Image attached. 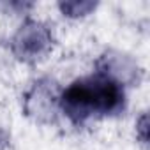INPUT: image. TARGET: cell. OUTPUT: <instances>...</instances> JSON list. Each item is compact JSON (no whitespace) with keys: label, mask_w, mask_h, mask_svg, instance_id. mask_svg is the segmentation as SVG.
Returning <instances> with one entry per match:
<instances>
[{"label":"cell","mask_w":150,"mask_h":150,"mask_svg":"<svg viewBox=\"0 0 150 150\" xmlns=\"http://www.w3.org/2000/svg\"><path fill=\"white\" fill-rule=\"evenodd\" d=\"M125 103V87L96 71L90 76L74 80L60 92L58 110L74 125H81L90 118L115 117L122 113Z\"/></svg>","instance_id":"cell-1"},{"label":"cell","mask_w":150,"mask_h":150,"mask_svg":"<svg viewBox=\"0 0 150 150\" xmlns=\"http://www.w3.org/2000/svg\"><path fill=\"white\" fill-rule=\"evenodd\" d=\"M55 46V35L46 21L27 18L11 39L13 55L25 64H37L44 60Z\"/></svg>","instance_id":"cell-2"},{"label":"cell","mask_w":150,"mask_h":150,"mask_svg":"<svg viewBox=\"0 0 150 150\" xmlns=\"http://www.w3.org/2000/svg\"><path fill=\"white\" fill-rule=\"evenodd\" d=\"M60 92L57 83L50 78H42L34 83V87L25 96V111L37 122H51L58 110Z\"/></svg>","instance_id":"cell-3"},{"label":"cell","mask_w":150,"mask_h":150,"mask_svg":"<svg viewBox=\"0 0 150 150\" xmlns=\"http://www.w3.org/2000/svg\"><path fill=\"white\" fill-rule=\"evenodd\" d=\"M97 71L106 74V76H110V78H113V80H117L124 87H125V83H132L134 80L138 83V80H139L138 78V74H139L138 64L131 57H127L124 53H118V51L117 53L110 51L104 57H101Z\"/></svg>","instance_id":"cell-4"},{"label":"cell","mask_w":150,"mask_h":150,"mask_svg":"<svg viewBox=\"0 0 150 150\" xmlns=\"http://www.w3.org/2000/svg\"><path fill=\"white\" fill-rule=\"evenodd\" d=\"M97 7V2L92 0H67V2H58V9L67 18H83L90 14Z\"/></svg>","instance_id":"cell-5"},{"label":"cell","mask_w":150,"mask_h":150,"mask_svg":"<svg viewBox=\"0 0 150 150\" xmlns=\"http://www.w3.org/2000/svg\"><path fill=\"white\" fill-rule=\"evenodd\" d=\"M146 132H148V117L146 113H141V117L136 122V134L141 143H146Z\"/></svg>","instance_id":"cell-6"},{"label":"cell","mask_w":150,"mask_h":150,"mask_svg":"<svg viewBox=\"0 0 150 150\" xmlns=\"http://www.w3.org/2000/svg\"><path fill=\"white\" fill-rule=\"evenodd\" d=\"M7 141H9V136H7V132L0 129V150H4V148H6Z\"/></svg>","instance_id":"cell-7"}]
</instances>
